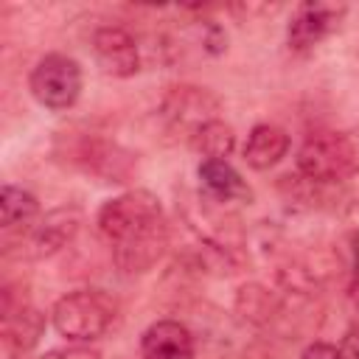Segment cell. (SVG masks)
<instances>
[{
	"label": "cell",
	"instance_id": "30bf717a",
	"mask_svg": "<svg viewBox=\"0 0 359 359\" xmlns=\"http://www.w3.org/2000/svg\"><path fill=\"white\" fill-rule=\"evenodd\" d=\"M196 177L210 202H252V188L227 160H202L196 165Z\"/></svg>",
	"mask_w": 359,
	"mask_h": 359
},
{
	"label": "cell",
	"instance_id": "8fae6325",
	"mask_svg": "<svg viewBox=\"0 0 359 359\" xmlns=\"http://www.w3.org/2000/svg\"><path fill=\"white\" fill-rule=\"evenodd\" d=\"M289 151V135L275 126V123H255L244 140L241 157L250 168L255 171H266L272 165H278Z\"/></svg>",
	"mask_w": 359,
	"mask_h": 359
},
{
	"label": "cell",
	"instance_id": "277c9868",
	"mask_svg": "<svg viewBox=\"0 0 359 359\" xmlns=\"http://www.w3.org/2000/svg\"><path fill=\"white\" fill-rule=\"evenodd\" d=\"M81 65L67 53H45L28 76V90L34 101L45 109H70L81 95Z\"/></svg>",
	"mask_w": 359,
	"mask_h": 359
},
{
	"label": "cell",
	"instance_id": "6da1fadb",
	"mask_svg": "<svg viewBox=\"0 0 359 359\" xmlns=\"http://www.w3.org/2000/svg\"><path fill=\"white\" fill-rule=\"evenodd\" d=\"M95 224L98 233L109 241L118 269L126 275L151 269L168 244L163 205L146 188H132L107 199L98 208Z\"/></svg>",
	"mask_w": 359,
	"mask_h": 359
},
{
	"label": "cell",
	"instance_id": "e0dca14e",
	"mask_svg": "<svg viewBox=\"0 0 359 359\" xmlns=\"http://www.w3.org/2000/svg\"><path fill=\"white\" fill-rule=\"evenodd\" d=\"M339 356L342 359H359V323L351 325L339 342Z\"/></svg>",
	"mask_w": 359,
	"mask_h": 359
},
{
	"label": "cell",
	"instance_id": "2e32d148",
	"mask_svg": "<svg viewBox=\"0 0 359 359\" xmlns=\"http://www.w3.org/2000/svg\"><path fill=\"white\" fill-rule=\"evenodd\" d=\"M300 359H342L339 356V348L337 345H328V342H311L303 348Z\"/></svg>",
	"mask_w": 359,
	"mask_h": 359
},
{
	"label": "cell",
	"instance_id": "9c48e42d",
	"mask_svg": "<svg viewBox=\"0 0 359 359\" xmlns=\"http://www.w3.org/2000/svg\"><path fill=\"white\" fill-rule=\"evenodd\" d=\"M143 359H194V337L180 320H157L140 337Z\"/></svg>",
	"mask_w": 359,
	"mask_h": 359
},
{
	"label": "cell",
	"instance_id": "7a4b0ae2",
	"mask_svg": "<svg viewBox=\"0 0 359 359\" xmlns=\"http://www.w3.org/2000/svg\"><path fill=\"white\" fill-rule=\"evenodd\" d=\"M297 171L309 182H342L359 174V126L314 132L297 151Z\"/></svg>",
	"mask_w": 359,
	"mask_h": 359
},
{
	"label": "cell",
	"instance_id": "7c38bea8",
	"mask_svg": "<svg viewBox=\"0 0 359 359\" xmlns=\"http://www.w3.org/2000/svg\"><path fill=\"white\" fill-rule=\"evenodd\" d=\"M45 331V317L34 306H20L17 311H3V348L8 356L28 353Z\"/></svg>",
	"mask_w": 359,
	"mask_h": 359
},
{
	"label": "cell",
	"instance_id": "ba28073f",
	"mask_svg": "<svg viewBox=\"0 0 359 359\" xmlns=\"http://www.w3.org/2000/svg\"><path fill=\"white\" fill-rule=\"evenodd\" d=\"M79 222L81 216L76 208H59V210L45 213V219L25 227V252L31 258H48L59 252L76 236Z\"/></svg>",
	"mask_w": 359,
	"mask_h": 359
},
{
	"label": "cell",
	"instance_id": "3957f363",
	"mask_svg": "<svg viewBox=\"0 0 359 359\" xmlns=\"http://www.w3.org/2000/svg\"><path fill=\"white\" fill-rule=\"evenodd\" d=\"M118 303L104 289H76L62 294L50 309V325L73 345L98 339L115 320Z\"/></svg>",
	"mask_w": 359,
	"mask_h": 359
},
{
	"label": "cell",
	"instance_id": "5b68a950",
	"mask_svg": "<svg viewBox=\"0 0 359 359\" xmlns=\"http://www.w3.org/2000/svg\"><path fill=\"white\" fill-rule=\"evenodd\" d=\"M345 11L348 8L342 3H323V0L300 3L286 25V45L297 53L311 50L314 45H320L325 36H331L339 28Z\"/></svg>",
	"mask_w": 359,
	"mask_h": 359
},
{
	"label": "cell",
	"instance_id": "5bb4252c",
	"mask_svg": "<svg viewBox=\"0 0 359 359\" xmlns=\"http://www.w3.org/2000/svg\"><path fill=\"white\" fill-rule=\"evenodd\" d=\"M191 146L202 154V160H227V154L236 146V132L230 123L216 118L191 135Z\"/></svg>",
	"mask_w": 359,
	"mask_h": 359
},
{
	"label": "cell",
	"instance_id": "4fadbf2b",
	"mask_svg": "<svg viewBox=\"0 0 359 359\" xmlns=\"http://www.w3.org/2000/svg\"><path fill=\"white\" fill-rule=\"evenodd\" d=\"M39 216V202L31 191L20 188V185H3L0 191V224L6 230L11 227H31Z\"/></svg>",
	"mask_w": 359,
	"mask_h": 359
},
{
	"label": "cell",
	"instance_id": "ac0fdd59",
	"mask_svg": "<svg viewBox=\"0 0 359 359\" xmlns=\"http://www.w3.org/2000/svg\"><path fill=\"white\" fill-rule=\"evenodd\" d=\"M351 269H353V278L359 280V230L351 233Z\"/></svg>",
	"mask_w": 359,
	"mask_h": 359
},
{
	"label": "cell",
	"instance_id": "52a82bcc",
	"mask_svg": "<svg viewBox=\"0 0 359 359\" xmlns=\"http://www.w3.org/2000/svg\"><path fill=\"white\" fill-rule=\"evenodd\" d=\"M93 56L107 76L129 79L140 70V50L135 36L121 25H101L93 34Z\"/></svg>",
	"mask_w": 359,
	"mask_h": 359
},
{
	"label": "cell",
	"instance_id": "9a60e30c",
	"mask_svg": "<svg viewBox=\"0 0 359 359\" xmlns=\"http://www.w3.org/2000/svg\"><path fill=\"white\" fill-rule=\"evenodd\" d=\"M36 359H104L95 348H87V345H67V348H53Z\"/></svg>",
	"mask_w": 359,
	"mask_h": 359
},
{
	"label": "cell",
	"instance_id": "8992f818",
	"mask_svg": "<svg viewBox=\"0 0 359 359\" xmlns=\"http://www.w3.org/2000/svg\"><path fill=\"white\" fill-rule=\"evenodd\" d=\"M160 112H163V118H165L174 129H182V132H188V137H191L199 126H205V123H210V121L219 118V115H216V112H219V98L210 95L205 87L180 84V87H171V90L165 93Z\"/></svg>",
	"mask_w": 359,
	"mask_h": 359
}]
</instances>
